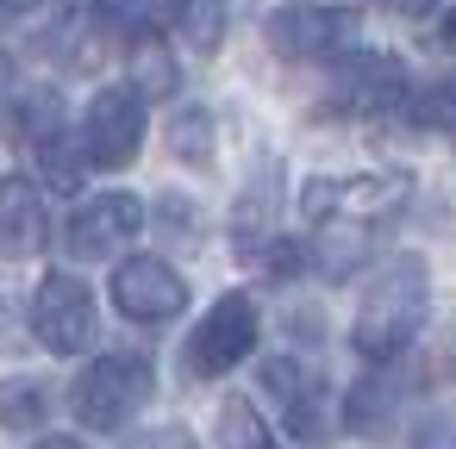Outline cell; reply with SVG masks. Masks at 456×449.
I'll use <instances>...</instances> for the list:
<instances>
[{
	"label": "cell",
	"mask_w": 456,
	"mask_h": 449,
	"mask_svg": "<svg viewBox=\"0 0 456 449\" xmlns=\"http://www.w3.org/2000/svg\"><path fill=\"white\" fill-rule=\"evenodd\" d=\"M425 306H431V293H425V262H419V256H394V269H387V275L362 293V306H356V325H350L356 356L394 362V356L419 337Z\"/></svg>",
	"instance_id": "6da1fadb"
},
{
	"label": "cell",
	"mask_w": 456,
	"mask_h": 449,
	"mask_svg": "<svg viewBox=\"0 0 456 449\" xmlns=\"http://www.w3.org/2000/svg\"><path fill=\"white\" fill-rule=\"evenodd\" d=\"M144 399H151V356H138V349H107V356H94V362L76 374V387H69V405H76V418H82L88 430H119V424H132Z\"/></svg>",
	"instance_id": "7a4b0ae2"
},
{
	"label": "cell",
	"mask_w": 456,
	"mask_h": 449,
	"mask_svg": "<svg viewBox=\"0 0 456 449\" xmlns=\"http://www.w3.org/2000/svg\"><path fill=\"white\" fill-rule=\"evenodd\" d=\"M406 206V175H356V181H306L300 194V219L319 231L338 225H381Z\"/></svg>",
	"instance_id": "3957f363"
},
{
	"label": "cell",
	"mask_w": 456,
	"mask_h": 449,
	"mask_svg": "<svg viewBox=\"0 0 456 449\" xmlns=\"http://www.w3.org/2000/svg\"><path fill=\"white\" fill-rule=\"evenodd\" d=\"M144 144V88L132 82H113L88 100L82 113V163L94 169H126Z\"/></svg>",
	"instance_id": "277c9868"
},
{
	"label": "cell",
	"mask_w": 456,
	"mask_h": 449,
	"mask_svg": "<svg viewBox=\"0 0 456 449\" xmlns=\"http://www.w3.org/2000/svg\"><path fill=\"white\" fill-rule=\"evenodd\" d=\"M269 44L294 63H313V57H350L356 51V32L362 20L350 7H313V0H294V7H275L269 13Z\"/></svg>",
	"instance_id": "5b68a950"
},
{
	"label": "cell",
	"mask_w": 456,
	"mask_h": 449,
	"mask_svg": "<svg viewBox=\"0 0 456 449\" xmlns=\"http://www.w3.org/2000/svg\"><path fill=\"white\" fill-rule=\"evenodd\" d=\"M32 331L51 356H82L94 337H101V312H94V293L76 281V275H45L38 293H32Z\"/></svg>",
	"instance_id": "8992f818"
},
{
	"label": "cell",
	"mask_w": 456,
	"mask_h": 449,
	"mask_svg": "<svg viewBox=\"0 0 456 449\" xmlns=\"http://www.w3.org/2000/svg\"><path fill=\"white\" fill-rule=\"evenodd\" d=\"M250 349H256V300L250 293H225V300L207 306V318L188 337V374L213 381V374L238 368Z\"/></svg>",
	"instance_id": "52a82bcc"
},
{
	"label": "cell",
	"mask_w": 456,
	"mask_h": 449,
	"mask_svg": "<svg viewBox=\"0 0 456 449\" xmlns=\"http://www.w3.org/2000/svg\"><path fill=\"white\" fill-rule=\"evenodd\" d=\"M406 100V69L400 57H381V51H350L331 76V113H350V119H381Z\"/></svg>",
	"instance_id": "ba28073f"
},
{
	"label": "cell",
	"mask_w": 456,
	"mask_h": 449,
	"mask_svg": "<svg viewBox=\"0 0 456 449\" xmlns=\"http://www.w3.org/2000/svg\"><path fill=\"white\" fill-rule=\"evenodd\" d=\"M113 306L132 325H163L188 306V281L163 262V256H126L113 269Z\"/></svg>",
	"instance_id": "9c48e42d"
},
{
	"label": "cell",
	"mask_w": 456,
	"mask_h": 449,
	"mask_svg": "<svg viewBox=\"0 0 456 449\" xmlns=\"http://www.w3.org/2000/svg\"><path fill=\"white\" fill-rule=\"evenodd\" d=\"M263 387L281 405V424H288L294 443H325V430H331V393H325V381L313 368L275 356V362H263Z\"/></svg>",
	"instance_id": "30bf717a"
},
{
	"label": "cell",
	"mask_w": 456,
	"mask_h": 449,
	"mask_svg": "<svg viewBox=\"0 0 456 449\" xmlns=\"http://www.w3.org/2000/svg\"><path fill=\"white\" fill-rule=\"evenodd\" d=\"M51 237V212H45V194L38 181L26 175H0V256L7 262H32Z\"/></svg>",
	"instance_id": "8fae6325"
},
{
	"label": "cell",
	"mask_w": 456,
	"mask_h": 449,
	"mask_svg": "<svg viewBox=\"0 0 456 449\" xmlns=\"http://www.w3.org/2000/svg\"><path fill=\"white\" fill-rule=\"evenodd\" d=\"M138 225H144V206H138L132 194H101V200L76 206V219H69V250H76V256H113L126 237H138Z\"/></svg>",
	"instance_id": "7c38bea8"
},
{
	"label": "cell",
	"mask_w": 456,
	"mask_h": 449,
	"mask_svg": "<svg viewBox=\"0 0 456 449\" xmlns=\"http://www.w3.org/2000/svg\"><path fill=\"white\" fill-rule=\"evenodd\" d=\"M101 38H113V20L101 13V7H88V0H82V7H63L57 13V26H51V38H45V51L63 63V69H94L101 63Z\"/></svg>",
	"instance_id": "4fadbf2b"
},
{
	"label": "cell",
	"mask_w": 456,
	"mask_h": 449,
	"mask_svg": "<svg viewBox=\"0 0 456 449\" xmlns=\"http://www.w3.org/2000/svg\"><path fill=\"white\" fill-rule=\"evenodd\" d=\"M269 212H275V169L250 188V200H238V256H263V250L275 244Z\"/></svg>",
	"instance_id": "5bb4252c"
},
{
	"label": "cell",
	"mask_w": 456,
	"mask_h": 449,
	"mask_svg": "<svg viewBox=\"0 0 456 449\" xmlns=\"http://www.w3.org/2000/svg\"><path fill=\"white\" fill-rule=\"evenodd\" d=\"M344 424H350L356 437H381V430L394 424V387H387V381H356V387L344 393Z\"/></svg>",
	"instance_id": "9a60e30c"
},
{
	"label": "cell",
	"mask_w": 456,
	"mask_h": 449,
	"mask_svg": "<svg viewBox=\"0 0 456 449\" xmlns=\"http://www.w3.org/2000/svg\"><path fill=\"white\" fill-rule=\"evenodd\" d=\"M219 449H281V437H269L263 412H256L244 393H232V399L219 405Z\"/></svg>",
	"instance_id": "2e32d148"
},
{
	"label": "cell",
	"mask_w": 456,
	"mask_h": 449,
	"mask_svg": "<svg viewBox=\"0 0 456 449\" xmlns=\"http://www.w3.org/2000/svg\"><path fill=\"white\" fill-rule=\"evenodd\" d=\"M406 119H412L419 132H456V76H437V82L412 88Z\"/></svg>",
	"instance_id": "e0dca14e"
},
{
	"label": "cell",
	"mask_w": 456,
	"mask_h": 449,
	"mask_svg": "<svg viewBox=\"0 0 456 449\" xmlns=\"http://www.w3.org/2000/svg\"><path fill=\"white\" fill-rule=\"evenodd\" d=\"M32 156H38V169H45V188H57V194H76V181H82V150H69V138H63V125L57 132H45L38 144H26Z\"/></svg>",
	"instance_id": "ac0fdd59"
},
{
	"label": "cell",
	"mask_w": 456,
	"mask_h": 449,
	"mask_svg": "<svg viewBox=\"0 0 456 449\" xmlns=\"http://www.w3.org/2000/svg\"><path fill=\"white\" fill-rule=\"evenodd\" d=\"M132 69H138L144 94H169V88H175V63H169V51H163V38H157L151 26L132 32Z\"/></svg>",
	"instance_id": "d6986e66"
},
{
	"label": "cell",
	"mask_w": 456,
	"mask_h": 449,
	"mask_svg": "<svg viewBox=\"0 0 456 449\" xmlns=\"http://www.w3.org/2000/svg\"><path fill=\"white\" fill-rule=\"evenodd\" d=\"M45 387L38 381H7V393H0V424L7 430H45Z\"/></svg>",
	"instance_id": "ffe728a7"
},
{
	"label": "cell",
	"mask_w": 456,
	"mask_h": 449,
	"mask_svg": "<svg viewBox=\"0 0 456 449\" xmlns=\"http://www.w3.org/2000/svg\"><path fill=\"white\" fill-rule=\"evenodd\" d=\"M200 57H213L219 51V38H225V0H188V13H182V26H175Z\"/></svg>",
	"instance_id": "44dd1931"
},
{
	"label": "cell",
	"mask_w": 456,
	"mask_h": 449,
	"mask_svg": "<svg viewBox=\"0 0 456 449\" xmlns=\"http://www.w3.org/2000/svg\"><path fill=\"white\" fill-rule=\"evenodd\" d=\"M175 156H182V163H213V119H207L200 107H194V113H188V107L175 113Z\"/></svg>",
	"instance_id": "7402d4cb"
},
{
	"label": "cell",
	"mask_w": 456,
	"mask_h": 449,
	"mask_svg": "<svg viewBox=\"0 0 456 449\" xmlns=\"http://www.w3.org/2000/svg\"><path fill=\"white\" fill-rule=\"evenodd\" d=\"M132 13L157 32V26H182V13H188V0H132Z\"/></svg>",
	"instance_id": "603a6c76"
},
{
	"label": "cell",
	"mask_w": 456,
	"mask_h": 449,
	"mask_svg": "<svg viewBox=\"0 0 456 449\" xmlns=\"http://www.w3.org/2000/svg\"><path fill=\"white\" fill-rule=\"evenodd\" d=\"M381 7H394L400 20H425V13L437 7V0H381Z\"/></svg>",
	"instance_id": "cb8c5ba5"
},
{
	"label": "cell",
	"mask_w": 456,
	"mask_h": 449,
	"mask_svg": "<svg viewBox=\"0 0 456 449\" xmlns=\"http://www.w3.org/2000/svg\"><path fill=\"white\" fill-rule=\"evenodd\" d=\"M144 449H194V437H188V430H157Z\"/></svg>",
	"instance_id": "d4e9b609"
},
{
	"label": "cell",
	"mask_w": 456,
	"mask_h": 449,
	"mask_svg": "<svg viewBox=\"0 0 456 449\" xmlns=\"http://www.w3.org/2000/svg\"><path fill=\"white\" fill-rule=\"evenodd\" d=\"M437 44L456 57V7H450V13H444V26H437Z\"/></svg>",
	"instance_id": "484cf974"
},
{
	"label": "cell",
	"mask_w": 456,
	"mask_h": 449,
	"mask_svg": "<svg viewBox=\"0 0 456 449\" xmlns=\"http://www.w3.org/2000/svg\"><path fill=\"white\" fill-rule=\"evenodd\" d=\"M32 449H82V443H76V437H51V430H45V437H38Z\"/></svg>",
	"instance_id": "4316f807"
},
{
	"label": "cell",
	"mask_w": 456,
	"mask_h": 449,
	"mask_svg": "<svg viewBox=\"0 0 456 449\" xmlns=\"http://www.w3.org/2000/svg\"><path fill=\"white\" fill-rule=\"evenodd\" d=\"M38 0H0V13H32Z\"/></svg>",
	"instance_id": "83f0119b"
},
{
	"label": "cell",
	"mask_w": 456,
	"mask_h": 449,
	"mask_svg": "<svg viewBox=\"0 0 456 449\" xmlns=\"http://www.w3.org/2000/svg\"><path fill=\"white\" fill-rule=\"evenodd\" d=\"M0 94H7V63H0Z\"/></svg>",
	"instance_id": "f1b7e54d"
}]
</instances>
